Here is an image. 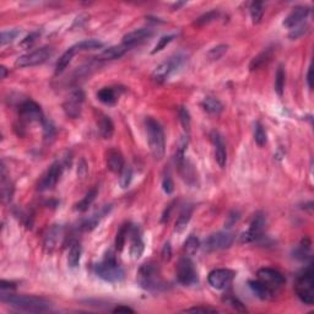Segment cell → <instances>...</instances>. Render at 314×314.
<instances>
[{
  "label": "cell",
  "instance_id": "cell-1",
  "mask_svg": "<svg viewBox=\"0 0 314 314\" xmlns=\"http://www.w3.org/2000/svg\"><path fill=\"white\" fill-rule=\"evenodd\" d=\"M0 301L14 308L29 313H43L51 309V303L47 299L28 294H15L12 292H0Z\"/></svg>",
  "mask_w": 314,
  "mask_h": 314
},
{
  "label": "cell",
  "instance_id": "cell-2",
  "mask_svg": "<svg viewBox=\"0 0 314 314\" xmlns=\"http://www.w3.org/2000/svg\"><path fill=\"white\" fill-rule=\"evenodd\" d=\"M137 281L142 288L150 292H159L167 288V284L159 276L158 266L154 262H146L140 266L137 271Z\"/></svg>",
  "mask_w": 314,
  "mask_h": 314
},
{
  "label": "cell",
  "instance_id": "cell-3",
  "mask_svg": "<svg viewBox=\"0 0 314 314\" xmlns=\"http://www.w3.org/2000/svg\"><path fill=\"white\" fill-rule=\"evenodd\" d=\"M145 124H146L147 140H149L151 154L155 159L159 161L163 158L164 151H166V139H164L163 129H162L161 124L151 117L146 118Z\"/></svg>",
  "mask_w": 314,
  "mask_h": 314
},
{
  "label": "cell",
  "instance_id": "cell-4",
  "mask_svg": "<svg viewBox=\"0 0 314 314\" xmlns=\"http://www.w3.org/2000/svg\"><path fill=\"white\" fill-rule=\"evenodd\" d=\"M95 272L100 279L105 280L107 282H120L124 280L125 272L118 264L113 253L105 255V260L102 262H98L95 265Z\"/></svg>",
  "mask_w": 314,
  "mask_h": 314
},
{
  "label": "cell",
  "instance_id": "cell-5",
  "mask_svg": "<svg viewBox=\"0 0 314 314\" xmlns=\"http://www.w3.org/2000/svg\"><path fill=\"white\" fill-rule=\"evenodd\" d=\"M294 288L301 302L307 306H312L314 303V279L313 270L311 266L297 277Z\"/></svg>",
  "mask_w": 314,
  "mask_h": 314
},
{
  "label": "cell",
  "instance_id": "cell-6",
  "mask_svg": "<svg viewBox=\"0 0 314 314\" xmlns=\"http://www.w3.org/2000/svg\"><path fill=\"white\" fill-rule=\"evenodd\" d=\"M176 277L183 286H191L198 282V274L190 258L184 257L179 260L176 267Z\"/></svg>",
  "mask_w": 314,
  "mask_h": 314
},
{
  "label": "cell",
  "instance_id": "cell-7",
  "mask_svg": "<svg viewBox=\"0 0 314 314\" xmlns=\"http://www.w3.org/2000/svg\"><path fill=\"white\" fill-rule=\"evenodd\" d=\"M184 60H185V56L182 55V54H177V55L169 58L168 60L161 63L152 73V80L158 83L164 82L169 78V75L184 63Z\"/></svg>",
  "mask_w": 314,
  "mask_h": 314
},
{
  "label": "cell",
  "instance_id": "cell-8",
  "mask_svg": "<svg viewBox=\"0 0 314 314\" xmlns=\"http://www.w3.org/2000/svg\"><path fill=\"white\" fill-rule=\"evenodd\" d=\"M53 54V49L51 47H42V48L36 49V51L31 52L21 55L17 58L16 66L19 68H28V66H36L41 65L44 61L48 60Z\"/></svg>",
  "mask_w": 314,
  "mask_h": 314
},
{
  "label": "cell",
  "instance_id": "cell-9",
  "mask_svg": "<svg viewBox=\"0 0 314 314\" xmlns=\"http://www.w3.org/2000/svg\"><path fill=\"white\" fill-rule=\"evenodd\" d=\"M265 225H266V218H265L264 213L262 212L255 213L252 222H250L249 228H248V230L240 236V242L250 243L259 239V238L262 236V232H264Z\"/></svg>",
  "mask_w": 314,
  "mask_h": 314
},
{
  "label": "cell",
  "instance_id": "cell-10",
  "mask_svg": "<svg viewBox=\"0 0 314 314\" xmlns=\"http://www.w3.org/2000/svg\"><path fill=\"white\" fill-rule=\"evenodd\" d=\"M235 242V236L233 233L227 232V231H220V232L212 233L205 239L204 247L206 250H221L230 248Z\"/></svg>",
  "mask_w": 314,
  "mask_h": 314
},
{
  "label": "cell",
  "instance_id": "cell-11",
  "mask_svg": "<svg viewBox=\"0 0 314 314\" xmlns=\"http://www.w3.org/2000/svg\"><path fill=\"white\" fill-rule=\"evenodd\" d=\"M83 101H85V93L82 91L75 90L74 92H71V95L66 98V101L63 105V109L65 112L66 117L73 118V119L80 117Z\"/></svg>",
  "mask_w": 314,
  "mask_h": 314
},
{
  "label": "cell",
  "instance_id": "cell-12",
  "mask_svg": "<svg viewBox=\"0 0 314 314\" xmlns=\"http://www.w3.org/2000/svg\"><path fill=\"white\" fill-rule=\"evenodd\" d=\"M258 280H260L262 282H264L266 286H269L270 288L274 289L276 292V289H279L280 287L284 286L286 279H285L284 275L279 271V270L271 269V267H262V269L258 270L257 272Z\"/></svg>",
  "mask_w": 314,
  "mask_h": 314
},
{
  "label": "cell",
  "instance_id": "cell-13",
  "mask_svg": "<svg viewBox=\"0 0 314 314\" xmlns=\"http://www.w3.org/2000/svg\"><path fill=\"white\" fill-rule=\"evenodd\" d=\"M19 115L22 120H25V122L27 123L44 122L43 112H42L41 107L31 100L25 101V102H22L21 105H20Z\"/></svg>",
  "mask_w": 314,
  "mask_h": 314
},
{
  "label": "cell",
  "instance_id": "cell-14",
  "mask_svg": "<svg viewBox=\"0 0 314 314\" xmlns=\"http://www.w3.org/2000/svg\"><path fill=\"white\" fill-rule=\"evenodd\" d=\"M63 169H64V166L61 162L59 161L54 162V163L49 167V169L47 171V173L44 174L43 178L41 179V182H39L38 184L39 190L44 191V190H51V189H53L54 186L56 185V183L59 182V179H60L61 174H63Z\"/></svg>",
  "mask_w": 314,
  "mask_h": 314
},
{
  "label": "cell",
  "instance_id": "cell-15",
  "mask_svg": "<svg viewBox=\"0 0 314 314\" xmlns=\"http://www.w3.org/2000/svg\"><path fill=\"white\" fill-rule=\"evenodd\" d=\"M235 271L230 269H215L209 274L208 281L212 288L223 289L232 282Z\"/></svg>",
  "mask_w": 314,
  "mask_h": 314
},
{
  "label": "cell",
  "instance_id": "cell-16",
  "mask_svg": "<svg viewBox=\"0 0 314 314\" xmlns=\"http://www.w3.org/2000/svg\"><path fill=\"white\" fill-rule=\"evenodd\" d=\"M152 34H154V31L150 28L134 29V31L129 32V33H127L124 37H123L122 44H124L125 47L130 48V47L136 46V44L149 39L150 37H152Z\"/></svg>",
  "mask_w": 314,
  "mask_h": 314
},
{
  "label": "cell",
  "instance_id": "cell-17",
  "mask_svg": "<svg viewBox=\"0 0 314 314\" xmlns=\"http://www.w3.org/2000/svg\"><path fill=\"white\" fill-rule=\"evenodd\" d=\"M211 141L215 146V159L221 168L226 166L227 163V151H226L225 142H223L222 136L217 131H212L210 135Z\"/></svg>",
  "mask_w": 314,
  "mask_h": 314
},
{
  "label": "cell",
  "instance_id": "cell-18",
  "mask_svg": "<svg viewBox=\"0 0 314 314\" xmlns=\"http://www.w3.org/2000/svg\"><path fill=\"white\" fill-rule=\"evenodd\" d=\"M110 209H112L110 208V205H105L103 206V208H101L98 211H96L95 213L88 216L87 218H85V220L81 222L80 230L83 231V232H90V231L95 230V228L98 226V223L101 222V220H102L107 213H109Z\"/></svg>",
  "mask_w": 314,
  "mask_h": 314
},
{
  "label": "cell",
  "instance_id": "cell-19",
  "mask_svg": "<svg viewBox=\"0 0 314 314\" xmlns=\"http://www.w3.org/2000/svg\"><path fill=\"white\" fill-rule=\"evenodd\" d=\"M311 9L307 6H296L285 19L284 26L287 28H293V27L298 26L303 20L308 17Z\"/></svg>",
  "mask_w": 314,
  "mask_h": 314
},
{
  "label": "cell",
  "instance_id": "cell-20",
  "mask_svg": "<svg viewBox=\"0 0 314 314\" xmlns=\"http://www.w3.org/2000/svg\"><path fill=\"white\" fill-rule=\"evenodd\" d=\"M105 163H107L108 169L114 173H120L125 166L124 157L120 154V151L115 149H109L105 152Z\"/></svg>",
  "mask_w": 314,
  "mask_h": 314
},
{
  "label": "cell",
  "instance_id": "cell-21",
  "mask_svg": "<svg viewBox=\"0 0 314 314\" xmlns=\"http://www.w3.org/2000/svg\"><path fill=\"white\" fill-rule=\"evenodd\" d=\"M61 237H63V227L60 225L52 226L48 230V232L46 233V236H44V248L48 252L54 250L58 245V243L60 242Z\"/></svg>",
  "mask_w": 314,
  "mask_h": 314
},
{
  "label": "cell",
  "instance_id": "cell-22",
  "mask_svg": "<svg viewBox=\"0 0 314 314\" xmlns=\"http://www.w3.org/2000/svg\"><path fill=\"white\" fill-rule=\"evenodd\" d=\"M130 236H131V243H130V255L132 259H139L142 255L145 249L144 240H142L141 232L139 227L135 226L132 230H130Z\"/></svg>",
  "mask_w": 314,
  "mask_h": 314
},
{
  "label": "cell",
  "instance_id": "cell-23",
  "mask_svg": "<svg viewBox=\"0 0 314 314\" xmlns=\"http://www.w3.org/2000/svg\"><path fill=\"white\" fill-rule=\"evenodd\" d=\"M248 284H249V287L253 291V293L257 297H259L260 299H271L275 296L274 289L270 288L269 286H266L260 280H250Z\"/></svg>",
  "mask_w": 314,
  "mask_h": 314
},
{
  "label": "cell",
  "instance_id": "cell-24",
  "mask_svg": "<svg viewBox=\"0 0 314 314\" xmlns=\"http://www.w3.org/2000/svg\"><path fill=\"white\" fill-rule=\"evenodd\" d=\"M128 51V47H125L124 44H120V46H112L108 47L107 49L101 52L97 56H96V60H114V59L120 58V56L124 55Z\"/></svg>",
  "mask_w": 314,
  "mask_h": 314
},
{
  "label": "cell",
  "instance_id": "cell-25",
  "mask_svg": "<svg viewBox=\"0 0 314 314\" xmlns=\"http://www.w3.org/2000/svg\"><path fill=\"white\" fill-rule=\"evenodd\" d=\"M193 205H185L182 211L179 212L178 218L176 221V226H174V232L182 233L188 226L189 221H190L191 215H193Z\"/></svg>",
  "mask_w": 314,
  "mask_h": 314
},
{
  "label": "cell",
  "instance_id": "cell-26",
  "mask_svg": "<svg viewBox=\"0 0 314 314\" xmlns=\"http://www.w3.org/2000/svg\"><path fill=\"white\" fill-rule=\"evenodd\" d=\"M272 53H274V49L266 48L265 51H262V53L258 54L257 56H254L249 64V70L254 71V70H258V69L262 68L264 65H266V64L270 61V59L272 58Z\"/></svg>",
  "mask_w": 314,
  "mask_h": 314
},
{
  "label": "cell",
  "instance_id": "cell-27",
  "mask_svg": "<svg viewBox=\"0 0 314 314\" xmlns=\"http://www.w3.org/2000/svg\"><path fill=\"white\" fill-rule=\"evenodd\" d=\"M119 93L114 87H103L97 92V98L103 105H112L118 101Z\"/></svg>",
  "mask_w": 314,
  "mask_h": 314
},
{
  "label": "cell",
  "instance_id": "cell-28",
  "mask_svg": "<svg viewBox=\"0 0 314 314\" xmlns=\"http://www.w3.org/2000/svg\"><path fill=\"white\" fill-rule=\"evenodd\" d=\"M98 130L103 139H110L114 132V124H113L112 119L108 115L101 114L100 119H98Z\"/></svg>",
  "mask_w": 314,
  "mask_h": 314
},
{
  "label": "cell",
  "instance_id": "cell-29",
  "mask_svg": "<svg viewBox=\"0 0 314 314\" xmlns=\"http://www.w3.org/2000/svg\"><path fill=\"white\" fill-rule=\"evenodd\" d=\"M76 53H78V52L74 49V47H70V48L66 49V51L64 52L63 54H61V56L59 58V60L56 61L55 75H59V74H61L66 68H68L69 64L71 63V60H73L74 55H75Z\"/></svg>",
  "mask_w": 314,
  "mask_h": 314
},
{
  "label": "cell",
  "instance_id": "cell-30",
  "mask_svg": "<svg viewBox=\"0 0 314 314\" xmlns=\"http://www.w3.org/2000/svg\"><path fill=\"white\" fill-rule=\"evenodd\" d=\"M81 259V244L78 242H73L68 253V265L71 269H76L80 265Z\"/></svg>",
  "mask_w": 314,
  "mask_h": 314
},
{
  "label": "cell",
  "instance_id": "cell-31",
  "mask_svg": "<svg viewBox=\"0 0 314 314\" xmlns=\"http://www.w3.org/2000/svg\"><path fill=\"white\" fill-rule=\"evenodd\" d=\"M201 107L210 114H220L223 110V105L215 97H206L201 102Z\"/></svg>",
  "mask_w": 314,
  "mask_h": 314
},
{
  "label": "cell",
  "instance_id": "cell-32",
  "mask_svg": "<svg viewBox=\"0 0 314 314\" xmlns=\"http://www.w3.org/2000/svg\"><path fill=\"white\" fill-rule=\"evenodd\" d=\"M14 194V186H12L11 182L7 178L6 171H5L4 163L1 164V195L4 201H10Z\"/></svg>",
  "mask_w": 314,
  "mask_h": 314
},
{
  "label": "cell",
  "instance_id": "cell-33",
  "mask_svg": "<svg viewBox=\"0 0 314 314\" xmlns=\"http://www.w3.org/2000/svg\"><path fill=\"white\" fill-rule=\"evenodd\" d=\"M97 188H92L90 191H88L87 194H86L85 196H83V199L81 201H78V204H76V210L80 211V212H85L86 210H88V208H90L91 205H92V203L95 201L96 196H97Z\"/></svg>",
  "mask_w": 314,
  "mask_h": 314
},
{
  "label": "cell",
  "instance_id": "cell-34",
  "mask_svg": "<svg viewBox=\"0 0 314 314\" xmlns=\"http://www.w3.org/2000/svg\"><path fill=\"white\" fill-rule=\"evenodd\" d=\"M74 49L76 52H85V51H95V49H101L103 47V43L98 39H85V41H81L78 43H76L75 46H73Z\"/></svg>",
  "mask_w": 314,
  "mask_h": 314
},
{
  "label": "cell",
  "instance_id": "cell-35",
  "mask_svg": "<svg viewBox=\"0 0 314 314\" xmlns=\"http://www.w3.org/2000/svg\"><path fill=\"white\" fill-rule=\"evenodd\" d=\"M130 233V226L129 223H124L122 225V227L119 228V231L117 232V237H115V249L118 252H122L123 248H124L125 242H127V236Z\"/></svg>",
  "mask_w": 314,
  "mask_h": 314
},
{
  "label": "cell",
  "instance_id": "cell-36",
  "mask_svg": "<svg viewBox=\"0 0 314 314\" xmlns=\"http://www.w3.org/2000/svg\"><path fill=\"white\" fill-rule=\"evenodd\" d=\"M199 248H200V240L196 236L190 235L184 242V252H185L186 257H191V255L195 254Z\"/></svg>",
  "mask_w": 314,
  "mask_h": 314
},
{
  "label": "cell",
  "instance_id": "cell-37",
  "mask_svg": "<svg viewBox=\"0 0 314 314\" xmlns=\"http://www.w3.org/2000/svg\"><path fill=\"white\" fill-rule=\"evenodd\" d=\"M220 16V12L217 11V10H211V11H208L206 14L201 15V16H199L198 19L194 21V26H198V27H203V26H206V25L211 24L212 21H215L217 17Z\"/></svg>",
  "mask_w": 314,
  "mask_h": 314
},
{
  "label": "cell",
  "instance_id": "cell-38",
  "mask_svg": "<svg viewBox=\"0 0 314 314\" xmlns=\"http://www.w3.org/2000/svg\"><path fill=\"white\" fill-rule=\"evenodd\" d=\"M249 11L253 24H259V22L262 21V16H264V5H262V2L259 1L252 2L249 7Z\"/></svg>",
  "mask_w": 314,
  "mask_h": 314
},
{
  "label": "cell",
  "instance_id": "cell-39",
  "mask_svg": "<svg viewBox=\"0 0 314 314\" xmlns=\"http://www.w3.org/2000/svg\"><path fill=\"white\" fill-rule=\"evenodd\" d=\"M285 69L284 66L280 65L276 70V75H275V91L279 96L284 95L285 90Z\"/></svg>",
  "mask_w": 314,
  "mask_h": 314
},
{
  "label": "cell",
  "instance_id": "cell-40",
  "mask_svg": "<svg viewBox=\"0 0 314 314\" xmlns=\"http://www.w3.org/2000/svg\"><path fill=\"white\" fill-rule=\"evenodd\" d=\"M254 140L257 142L258 146H265L267 142V136L266 131H265L264 127L262 125V123L257 122L254 124Z\"/></svg>",
  "mask_w": 314,
  "mask_h": 314
},
{
  "label": "cell",
  "instance_id": "cell-41",
  "mask_svg": "<svg viewBox=\"0 0 314 314\" xmlns=\"http://www.w3.org/2000/svg\"><path fill=\"white\" fill-rule=\"evenodd\" d=\"M179 114V120H181V124L183 127L184 131L189 132L190 131V127H191V118H190V113H189L188 108L182 105L178 110Z\"/></svg>",
  "mask_w": 314,
  "mask_h": 314
},
{
  "label": "cell",
  "instance_id": "cell-42",
  "mask_svg": "<svg viewBox=\"0 0 314 314\" xmlns=\"http://www.w3.org/2000/svg\"><path fill=\"white\" fill-rule=\"evenodd\" d=\"M227 49H228L227 44H218V46L213 47V48H211L210 51L208 52V59L211 61L218 60V59H221L223 55H225Z\"/></svg>",
  "mask_w": 314,
  "mask_h": 314
},
{
  "label": "cell",
  "instance_id": "cell-43",
  "mask_svg": "<svg viewBox=\"0 0 314 314\" xmlns=\"http://www.w3.org/2000/svg\"><path fill=\"white\" fill-rule=\"evenodd\" d=\"M132 181V168L130 166H124V168L120 172L119 185L120 188L127 189Z\"/></svg>",
  "mask_w": 314,
  "mask_h": 314
},
{
  "label": "cell",
  "instance_id": "cell-44",
  "mask_svg": "<svg viewBox=\"0 0 314 314\" xmlns=\"http://www.w3.org/2000/svg\"><path fill=\"white\" fill-rule=\"evenodd\" d=\"M20 34L19 29H9V31H2L0 34V44L1 46H6V44L14 42V39L17 38Z\"/></svg>",
  "mask_w": 314,
  "mask_h": 314
},
{
  "label": "cell",
  "instance_id": "cell-45",
  "mask_svg": "<svg viewBox=\"0 0 314 314\" xmlns=\"http://www.w3.org/2000/svg\"><path fill=\"white\" fill-rule=\"evenodd\" d=\"M174 37H176L174 34H166V36H162L161 38L158 39V42H157L156 46H155V48L152 49L151 53L156 54V53H158V52H161L162 49L166 48V47L168 46V44L171 43L172 41H173Z\"/></svg>",
  "mask_w": 314,
  "mask_h": 314
},
{
  "label": "cell",
  "instance_id": "cell-46",
  "mask_svg": "<svg viewBox=\"0 0 314 314\" xmlns=\"http://www.w3.org/2000/svg\"><path fill=\"white\" fill-rule=\"evenodd\" d=\"M225 302L228 304L230 307H232L233 309H236L237 312H247V308L244 307V304L239 301L236 297H226Z\"/></svg>",
  "mask_w": 314,
  "mask_h": 314
},
{
  "label": "cell",
  "instance_id": "cell-47",
  "mask_svg": "<svg viewBox=\"0 0 314 314\" xmlns=\"http://www.w3.org/2000/svg\"><path fill=\"white\" fill-rule=\"evenodd\" d=\"M39 36H41V32H38V31L31 32L28 36L25 37V38L22 39V42L20 43V46L24 47V48H29V47L33 46V43L37 41V39H38Z\"/></svg>",
  "mask_w": 314,
  "mask_h": 314
},
{
  "label": "cell",
  "instance_id": "cell-48",
  "mask_svg": "<svg viewBox=\"0 0 314 314\" xmlns=\"http://www.w3.org/2000/svg\"><path fill=\"white\" fill-rule=\"evenodd\" d=\"M293 28L294 29H292V31L289 32L288 37L291 39H297V38H299L301 36H303V34L306 33L307 31H308L309 26L308 25H298V26L293 27Z\"/></svg>",
  "mask_w": 314,
  "mask_h": 314
},
{
  "label": "cell",
  "instance_id": "cell-49",
  "mask_svg": "<svg viewBox=\"0 0 314 314\" xmlns=\"http://www.w3.org/2000/svg\"><path fill=\"white\" fill-rule=\"evenodd\" d=\"M185 313H216L217 309L209 308V307H193V308L185 309Z\"/></svg>",
  "mask_w": 314,
  "mask_h": 314
},
{
  "label": "cell",
  "instance_id": "cell-50",
  "mask_svg": "<svg viewBox=\"0 0 314 314\" xmlns=\"http://www.w3.org/2000/svg\"><path fill=\"white\" fill-rule=\"evenodd\" d=\"M162 188H163L164 193H167V194L173 193L174 184H173V181H172L171 177H169V176L164 177L163 181H162Z\"/></svg>",
  "mask_w": 314,
  "mask_h": 314
},
{
  "label": "cell",
  "instance_id": "cell-51",
  "mask_svg": "<svg viewBox=\"0 0 314 314\" xmlns=\"http://www.w3.org/2000/svg\"><path fill=\"white\" fill-rule=\"evenodd\" d=\"M239 220V213L237 212V211H233V212H231L230 215L227 216V221H226V227L227 228H231L233 225H235L237 221Z\"/></svg>",
  "mask_w": 314,
  "mask_h": 314
},
{
  "label": "cell",
  "instance_id": "cell-52",
  "mask_svg": "<svg viewBox=\"0 0 314 314\" xmlns=\"http://www.w3.org/2000/svg\"><path fill=\"white\" fill-rule=\"evenodd\" d=\"M0 288H1V291L0 292H12L15 288H16V285H15L14 282L1 280V281H0Z\"/></svg>",
  "mask_w": 314,
  "mask_h": 314
},
{
  "label": "cell",
  "instance_id": "cell-53",
  "mask_svg": "<svg viewBox=\"0 0 314 314\" xmlns=\"http://www.w3.org/2000/svg\"><path fill=\"white\" fill-rule=\"evenodd\" d=\"M172 257V248H171V244L169 243H166L163 247V249H162V258H163V260H169Z\"/></svg>",
  "mask_w": 314,
  "mask_h": 314
},
{
  "label": "cell",
  "instance_id": "cell-54",
  "mask_svg": "<svg viewBox=\"0 0 314 314\" xmlns=\"http://www.w3.org/2000/svg\"><path fill=\"white\" fill-rule=\"evenodd\" d=\"M172 210H173V203L169 204V205L166 208V210H164L163 215H162V220H161L162 222L164 223V222H167V221L169 220V216H171Z\"/></svg>",
  "mask_w": 314,
  "mask_h": 314
},
{
  "label": "cell",
  "instance_id": "cell-55",
  "mask_svg": "<svg viewBox=\"0 0 314 314\" xmlns=\"http://www.w3.org/2000/svg\"><path fill=\"white\" fill-rule=\"evenodd\" d=\"M112 312L113 313H122V312H124V313H134V309H131L130 307L127 306H118L115 307Z\"/></svg>",
  "mask_w": 314,
  "mask_h": 314
},
{
  "label": "cell",
  "instance_id": "cell-56",
  "mask_svg": "<svg viewBox=\"0 0 314 314\" xmlns=\"http://www.w3.org/2000/svg\"><path fill=\"white\" fill-rule=\"evenodd\" d=\"M307 85L312 90V65L308 68V73H307Z\"/></svg>",
  "mask_w": 314,
  "mask_h": 314
},
{
  "label": "cell",
  "instance_id": "cell-57",
  "mask_svg": "<svg viewBox=\"0 0 314 314\" xmlns=\"http://www.w3.org/2000/svg\"><path fill=\"white\" fill-rule=\"evenodd\" d=\"M0 73H1V75H0V78H6V75H7V73H9V71H7V69L5 68V66H0Z\"/></svg>",
  "mask_w": 314,
  "mask_h": 314
},
{
  "label": "cell",
  "instance_id": "cell-58",
  "mask_svg": "<svg viewBox=\"0 0 314 314\" xmlns=\"http://www.w3.org/2000/svg\"><path fill=\"white\" fill-rule=\"evenodd\" d=\"M185 4V2H176V4L173 5V7H177V9H178V7H181L182 5H184Z\"/></svg>",
  "mask_w": 314,
  "mask_h": 314
}]
</instances>
